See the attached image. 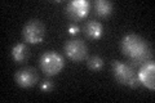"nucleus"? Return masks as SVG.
Here are the masks:
<instances>
[{
  "label": "nucleus",
  "instance_id": "7",
  "mask_svg": "<svg viewBox=\"0 0 155 103\" xmlns=\"http://www.w3.org/2000/svg\"><path fill=\"white\" fill-rule=\"evenodd\" d=\"M137 76L143 86H146L150 90L155 89V63L153 61H147L141 65Z\"/></svg>",
  "mask_w": 155,
  "mask_h": 103
},
{
  "label": "nucleus",
  "instance_id": "14",
  "mask_svg": "<svg viewBox=\"0 0 155 103\" xmlns=\"http://www.w3.org/2000/svg\"><path fill=\"white\" fill-rule=\"evenodd\" d=\"M67 31H69L70 35H76V34L79 32V26H78V24H70Z\"/></svg>",
  "mask_w": 155,
  "mask_h": 103
},
{
  "label": "nucleus",
  "instance_id": "3",
  "mask_svg": "<svg viewBox=\"0 0 155 103\" xmlns=\"http://www.w3.org/2000/svg\"><path fill=\"white\" fill-rule=\"evenodd\" d=\"M65 66L64 57L58 54L57 52H45L40 57V68L47 76H54L58 75Z\"/></svg>",
  "mask_w": 155,
  "mask_h": 103
},
{
  "label": "nucleus",
  "instance_id": "12",
  "mask_svg": "<svg viewBox=\"0 0 155 103\" xmlns=\"http://www.w3.org/2000/svg\"><path fill=\"white\" fill-rule=\"evenodd\" d=\"M87 66L92 71H100L104 67V60L98 56H92L87 61Z\"/></svg>",
  "mask_w": 155,
  "mask_h": 103
},
{
  "label": "nucleus",
  "instance_id": "4",
  "mask_svg": "<svg viewBox=\"0 0 155 103\" xmlns=\"http://www.w3.org/2000/svg\"><path fill=\"white\" fill-rule=\"evenodd\" d=\"M22 37L27 44H39L45 37V28L39 19H30L22 30Z\"/></svg>",
  "mask_w": 155,
  "mask_h": 103
},
{
  "label": "nucleus",
  "instance_id": "8",
  "mask_svg": "<svg viewBox=\"0 0 155 103\" xmlns=\"http://www.w3.org/2000/svg\"><path fill=\"white\" fill-rule=\"evenodd\" d=\"M14 80L21 88H31L38 82L39 76L36 70L32 67H23L18 70L14 75Z\"/></svg>",
  "mask_w": 155,
  "mask_h": 103
},
{
  "label": "nucleus",
  "instance_id": "10",
  "mask_svg": "<svg viewBox=\"0 0 155 103\" xmlns=\"http://www.w3.org/2000/svg\"><path fill=\"white\" fill-rule=\"evenodd\" d=\"M28 56H30V49H28V47L25 43L16 44V45L12 48V57H13V60L18 63H22L23 61H26Z\"/></svg>",
  "mask_w": 155,
  "mask_h": 103
},
{
  "label": "nucleus",
  "instance_id": "13",
  "mask_svg": "<svg viewBox=\"0 0 155 103\" xmlns=\"http://www.w3.org/2000/svg\"><path fill=\"white\" fill-rule=\"evenodd\" d=\"M53 89V82L51 81V80H44L40 84V90L41 92H51Z\"/></svg>",
  "mask_w": 155,
  "mask_h": 103
},
{
  "label": "nucleus",
  "instance_id": "6",
  "mask_svg": "<svg viewBox=\"0 0 155 103\" xmlns=\"http://www.w3.org/2000/svg\"><path fill=\"white\" fill-rule=\"evenodd\" d=\"M91 3L87 0H72L65 5V13L71 21H80L89 13Z\"/></svg>",
  "mask_w": 155,
  "mask_h": 103
},
{
  "label": "nucleus",
  "instance_id": "11",
  "mask_svg": "<svg viewBox=\"0 0 155 103\" xmlns=\"http://www.w3.org/2000/svg\"><path fill=\"white\" fill-rule=\"evenodd\" d=\"M94 14L98 17H109L113 13V3L107 0H96L94 2Z\"/></svg>",
  "mask_w": 155,
  "mask_h": 103
},
{
  "label": "nucleus",
  "instance_id": "5",
  "mask_svg": "<svg viewBox=\"0 0 155 103\" xmlns=\"http://www.w3.org/2000/svg\"><path fill=\"white\" fill-rule=\"evenodd\" d=\"M64 50L69 60L74 62H80L87 58L88 48H87L85 43L81 39H70V40L66 41Z\"/></svg>",
  "mask_w": 155,
  "mask_h": 103
},
{
  "label": "nucleus",
  "instance_id": "9",
  "mask_svg": "<svg viewBox=\"0 0 155 103\" xmlns=\"http://www.w3.org/2000/svg\"><path fill=\"white\" fill-rule=\"evenodd\" d=\"M84 34L87 37L92 39V40H97L102 36L104 27L98 21H89L84 24Z\"/></svg>",
  "mask_w": 155,
  "mask_h": 103
},
{
  "label": "nucleus",
  "instance_id": "1",
  "mask_svg": "<svg viewBox=\"0 0 155 103\" xmlns=\"http://www.w3.org/2000/svg\"><path fill=\"white\" fill-rule=\"evenodd\" d=\"M123 54L132 61L133 66H141L145 62L150 61V45L143 37L129 34L125 35L120 41Z\"/></svg>",
  "mask_w": 155,
  "mask_h": 103
},
{
  "label": "nucleus",
  "instance_id": "2",
  "mask_svg": "<svg viewBox=\"0 0 155 103\" xmlns=\"http://www.w3.org/2000/svg\"><path fill=\"white\" fill-rule=\"evenodd\" d=\"M113 72H114L116 81L122 85L137 88L141 84L138 80L137 72L133 70V67L122 62V61H116V60L113 61Z\"/></svg>",
  "mask_w": 155,
  "mask_h": 103
}]
</instances>
